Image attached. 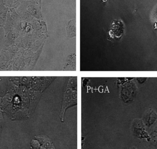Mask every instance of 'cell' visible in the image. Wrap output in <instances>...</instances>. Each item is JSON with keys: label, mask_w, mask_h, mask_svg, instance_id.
Masks as SVG:
<instances>
[{"label": "cell", "mask_w": 157, "mask_h": 149, "mask_svg": "<svg viewBox=\"0 0 157 149\" xmlns=\"http://www.w3.org/2000/svg\"><path fill=\"white\" fill-rule=\"evenodd\" d=\"M132 149H136L135 148H132Z\"/></svg>", "instance_id": "2"}, {"label": "cell", "mask_w": 157, "mask_h": 149, "mask_svg": "<svg viewBox=\"0 0 157 149\" xmlns=\"http://www.w3.org/2000/svg\"><path fill=\"white\" fill-rule=\"evenodd\" d=\"M31 146L33 149H55L53 143L46 136L36 137V139L31 141Z\"/></svg>", "instance_id": "1"}]
</instances>
